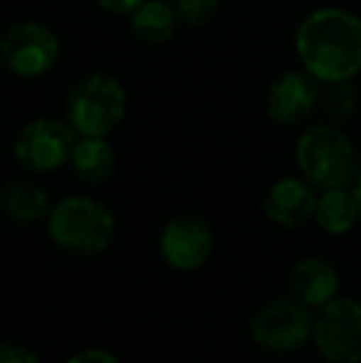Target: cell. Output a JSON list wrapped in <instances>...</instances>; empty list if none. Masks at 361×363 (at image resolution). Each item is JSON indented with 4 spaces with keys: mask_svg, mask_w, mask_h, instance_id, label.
Segmentation results:
<instances>
[{
    "mask_svg": "<svg viewBox=\"0 0 361 363\" xmlns=\"http://www.w3.org/2000/svg\"><path fill=\"white\" fill-rule=\"evenodd\" d=\"M314 206H317V193L304 176L279 178L277 183H272L262 201V211H265L267 220L287 230L302 228L307 220H312Z\"/></svg>",
    "mask_w": 361,
    "mask_h": 363,
    "instance_id": "8fae6325",
    "label": "cell"
},
{
    "mask_svg": "<svg viewBox=\"0 0 361 363\" xmlns=\"http://www.w3.org/2000/svg\"><path fill=\"white\" fill-rule=\"evenodd\" d=\"M126 116V89L116 77L94 72L72 86L67 121L79 136H109Z\"/></svg>",
    "mask_w": 361,
    "mask_h": 363,
    "instance_id": "277c9868",
    "label": "cell"
},
{
    "mask_svg": "<svg viewBox=\"0 0 361 363\" xmlns=\"http://www.w3.org/2000/svg\"><path fill=\"white\" fill-rule=\"evenodd\" d=\"M314 220L329 235H347L357 225L359 211L349 188H329L317 196L314 206Z\"/></svg>",
    "mask_w": 361,
    "mask_h": 363,
    "instance_id": "2e32d148",
    "label": "cell"
},
{
    "mask_svg": "<svg viewBox=\"0 0 361 363\" xmlns=\"http://www.w3.org/2000/svg\"><path fill=\"white\" fill-rule=\"evenodd\" d=\"M314 314L299 299H272L257 309L250 324V336L257 349L267 354H294L312 341Z\"/></svg>",
    "mask_w": 361,
    "mask_h": 363,
    "instance_id": "5b68a950",
    "label": "cell"
},
{
    "mask_svg": "<svg viewBox=\"0 0 361 363\" xmlns=\"http://www.w3.org/2000/svg\"><path fill=\"white\" fill-rule=\"evenodd\" d=\"M357 89L352 82H332L324 84L322 96H319V109L329 119V124H344L357 114Z\"/></svg>",
    "mask_w": 361,
    "mask_h": 363,
    "instance_id": "e0dca14e",
    "label": "cell"
},
{
    "mask_svg": "<svg viewBox=\"0 0 361 363\" xmlns=\"http://www.w3.org/2000/svg\"><path fill=\"white\" fill-rule=\"evenodd\" d=\"M312 344L329 363H361V301L337 296L319 306Z\"/></svg>",
    "mask_w": 361,
    "mask_h": 363,
    "instance_id": "52a82bcc",
    "label": "cell"
},
{
    "mask_svg": "<svg viewBox=\"0 0 361 363\" xmlns=\"http://www.w3.org/2000/svg\"><path fill=\"white\" fill-rule=\"evenodd\" d=\"M213 245H216V238H213L211 225L191 216L174 218L171 223H166L159 238L161 257L166 259L169 267L179 269V272L203 267L211 259Z\"/></svg>",
    "mask_w": 361,
    "mask_h": 363,
    "instance_id": "30bf717a",
    "label": "cell"
},
{
    "mask_svg": "<svg viewBox=\"0 0 361 363\" xmlns=\"http://www.w3.org/2000/svg\"><path fill=\"white\" fill-rule=\"evenodd\" d=\"M0 363H40V356L28 344L5 341L0 344Z\"/></svg>",
    "mask_w": 361,
    "mask_h": 363,
    "instance_id": "d6986e66",
    "label": "cell"
},
{
    "mask_svg": "<svg viewBox=\"0 0 361 363\" xmlns=\"http://www.w3.org/2000/svg\"><path fill=\"white\" fill-rule=\"evenodd\" d=\"M0 211L13 223H38L48 218L52 211V203L45 188L35 186L30 181H13L0 191Z\"/></svg>",
    "mask_w": 361,
    "mask_h": 363,
    "instance_id": "5bb4252c",
    "label": "cell"
},
{
    "mask_svg": "<svg viewBox=\"0 0 361 363\" xmlns=\"http://www.w3.org/2000/svg\"><path fill=\"white\" fill-rule=\"evenodd\" d=\"M322 82H317L307 69H292L279 74L267 86L265 111L279 126H299L319 109Z\"/></svg>",
    "mask_w": 361,
    "mask_h": 363,
    "instance_id": "9c48e42d",
    "label": "cell"
},
{
    "mask_svg": "<svg viewBox=\"0 0 361 363\" xmlns=\"http://www.w3.org/2000/svg\"><path fill=\"white\" fill-rule=\"evenodd\" d=\"M179 25H181L179 13H176L174 3H169V0H144L129 15L131 33L146 45L171 43Z\"/></svg>",
    "mask_w": 361,
    "mask_h": 363,
    "instance_id": "4fadbf2b",
    "label": "cell"
},
{
    "mask_svg": "<svg viewBox=\"0 0 361 363\" xmlns=\"http://www.w3.org/2000/svg\"><path fill=\"white\" fill-rule=\"evenodd\" d=\"M339 289H342V274L329 259L304 257L289 272V291L309 309H319L337 299Z\"/></svg>",
    "mask_w": 361,
    "mask_h": 363,
    "instance_id": "7c38bea8",
    "label": "cell"
},
{
    "mask_svg": "<svg viewBox=\"0 0 361 363\" xmlns=\"http://www.w3.org/2000/svg\"><path fill=\"white\" fill-rule=\"evenodd\" d=\"M77 144V131L70 121L43 116L23 126L13 144V153L25 171L50 173L70 163Z\"/></svg>",
    "mask_w": 361,
    "mask_h": 363,
    "instance_id": "ba28073f",
    "label": "cell"
},
{
    "mask_svg": "<svg viewBox=\"0 0 361 363\" xmlns=\"http://www.w3.org/2000/svg\"><path fill=\"white\" fill-rule=\"evenodd\" d=\"M179 20L188 28H203L221 10V0H174Z\"/></svg>",
    "mask_w": 361,
    "mask_h": 363,
    "instance_id": "ac0fdd59",
    "label": "cell"
},
{
    "mask_svg": "<svg viewBox=\"0 0 361 363\" xmlns=\"http://www.w3.org/2000/svg\"><path fill=\"white\" fill-rule=\"evenodd\" d=\"M352 196H354V203H357L359 220H361V168H359L357 178H354V183H352Z\"/></svg>",
    "mask_w": 361,
    "mask_h": 363,
    "instance_id": "7402d4cb",
    "label": "cell"
},
{
    "mask_svg": "<svg viewBox=\"0 0 361 363\" xmlns=\"http://www.w3.org/2000/svg\"><path fill=\"white\" fill-rule=\"evenodd\" d=\"M67 363H121V361L104 349H87V351H79V354L70 356Z\"/></svg>",
    "mask_w": 361,
    "mask_h": 363,
    "instance_id": "ffe728a7",
    "label": "cell"
},
{
    "mask_svg": "<svg viewBox=\"0 0 361 363\" xmlns=\"http://www.w3.org/2000/svg\"><path fill=\"white\" fill-rule=\"evenodd\" d=\"M60 60V38L35 20L15 23L0 35V62L10 74L35 79L48 74Z\"/></svg>",
    "mask_w": 361,
    "mask_h": 363,
    "instance_id": "8992f818",
    "label": "cell"
},
{
    "mask_svg": "<svg viewBox=\"0 0 361 363\" xmlns=\"http://www.w3.org/2000/svg\"><path fill=\"white\" fill-rule=\"evenodd\" d=\"M101 10L106 13H114V15H131L136 8H139L144 0H94Z\"/></svg>",
    "mask_w": 361,
    "mask_h": 363,
    "instance_id": "44dd1931",
    "label": "cell"
},
{
    "mask_svg": "<svg viewBox=\"0 0 361 363\" xmlns=\"http://www.w3.org/2000/svg\"><path fill=\"white\" fill-rule=\"evenodd\" d=\"M114 146L106 141V136H82L74 144L72 163L74 173L82 178L84 183H101L111 176L114 171Z\"/></svg>",
    "mask_w": 361,
    "mask_h": 363,
    "instance_id": "9a60e30c",
    "label": "cell"
},
{
    "mask_svg": "<svg viewBox=\"0 0 361 363\" xmlns=\"http://www.w3.org/2000/svg\"><path fill=\"white\" fill-rule=\"evenodd\" d=\"M294 50L322 84L352 82L361 72V18L344 8L314 10L297 25Z\"/></svg>",
    "mask_w": 361,
    "mask_h": 363,
    "instance_id": "6da1fadb",
    "label": "cell"
},
{
    "mask_svg": "<svg viewBox=\"0 0 361 363\" xmlns=\"http://www.w3.org/2000/svg\"><path fill=\"white\" fill-rule=\"evenodd\" d=\"M114 230L109 208L87 196L65 198L48 216L50 240L74 255H101L114 240Z\"/></svg>",
    "mask_w": 361,
    "mask_h": 363,
    "instance_id": "3957f363",
    "label": "cell"
},
{
    "mask_svg": "<svg viewBox=\"0 0 361 363\" xmlns=\"http://www.w3.org/2000/svg\"><path fill=\"white\" fill-rule=\"evenodd\" d=\"M297 168L314 188H352L359 173L354 144L337 124L309 126L294 146Z\"/></svg>",
    "mask_w": 361,
    "mask_h": 363,
    "instance_id": "7a4b0ae2",
    "label": "cell"
}]
</instances>
